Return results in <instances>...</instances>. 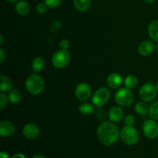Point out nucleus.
Wrapping results in <instances>:
<instances>
[{
	"label": "nucleus",
	"mask_w": 158,
	"mask_h": 158,
	"mask_svg": "<svg viewBox=\"0 0 158 158\" xmlns=\"http://www.w3.org/2000/svg\"><path fill=\"white\" fill-rule=\"evenodd\" d=\"M97 137L100 143L104 146L114 144L120 137V132L118 127L111 121H105L97 127Z\"/></svg>",
	"instance_id": "obj_1"
},
{
	"label": "nucleus",
	"mask_w": 158,
	"mask_h": 158,
	"mask_svg": "<svg viewBox=\"0 0 158 158\" xmlns=\"http://www.w3.org/2000/svg\"><path fill=\"white\" fill-rule=\"evenodd\" d=\"M26 89L32 95H39L44 90L45 83L43 79L39 74L32 73L28 77L25 83Z\"/></svg>",
	"instance_id": "obj_2"
},
{
	"label": "nucleus",
	"mask_w": 158,
	"mask_h": 158,
	"mask_svg": "<svg viewBox=\"0 0 158 158\" xmlns=\"http://www.w3.org/2000/svg\"><path fill=\"white\" fill-rule=\"evenodd\" d=\"M120 137L125 144L133 146L138 143L140 134H139L138 131L134 126L126 125L120 131Z\"/></svg>",
	"instance_id": "obj_3"
},
{
	"label": "nucleus",
	"mask_w": 158,
	"mask_h": 158,
	"mask_svg": "<svg viewBox=\"0 0 158 158\" xmlns=\"http://www.w3.org/2000/svg\"><path fill=\"white\" fill-rule=\"evenodd\" d=\"M114 100L116 103L120 106H130L132 104L134 101V93L131 91V89H128L127 87H121L117 89V92L114 95Z\"/></svg>",
	"instance_id": "obj_4"
},
{
	"label": "nucleus",
	"mask_w": 158,
	"mask_h": 158,
	"mask_svg": "<svg viewBox=\"0 0 158 158\" xmlns=\"http://www.w3.org/2000/svg\"><path fill=\"white\" fill-rule=\"evenodd\" d=\"M110 92L107 88L101 87L97 89L91 97V101L97 108H101L109 101Z\"/></svg>",
	"instance_id": "obj_5"
},
{
	"label": "nucleus",
	"mask_w": 158,
	"mask_h": 158,
	"mask_svg": "<svg viewBox=\"0 0 158 158\" xmlns=\"http://www.w3.org/2000/svg\"><path fill=\"white\" fill-rule=\"evenodd\" d=\"M157 92L158 90L156 87V85L152 83H146L142 85L141 87L140 88L139 96L142 101L149 103V102L153 101L156 98Z\"/></svg>",
	"instance_id": "obj_6"
},
{
	"label": "nucleus",
	"mask_w": 158,
	"mask_h": 158,
	"mask_svg": "<svg viewBox=\"0 0 158 158\" xmlns=\"http://www.w3.org/2000/svg\"><path fill=\"white\" fill-rule=\"evenodd\" d=\"M70 55L67 49H59L52 56V63L57 69L65 68L69 63Z\"/></svg>",
	"instance_id": "obj_7"
},
{
	"label": "nucleus",
	"mask_w": 158,
	"mask_h": 158,
	"mask_svg": "<svg viewBox=\"0 0 158 158\" xmlns=\"http://www.w3.org/2000/svg\"><path fill=\"white\" fill-rule=\"evenodd\" d=\"M143 134L148 139H156L158 137V123L157 120L150 119L143 122L142 125Z\"/></svg>",
	"instance_id": "obj_8"
},
{
	"label": "nucleus",
	"mask_w": 158,
	"mask_h": 158,
	"mask_svg": "<svg viewBox=\"0 0 158 158\" xmlns=\"http://www.w3.org/2000/svg\"><path fill=\"white\" fill-rule=\"evenodd\" d=\"M75 96L79 100L85 102L92 97V89L86 83H80L75 88Z\"/></svg>",
	"instance_id": "obj_9"
},
{
	"label": "nucleus",
	"mask_w": 158,
	"mask_h": 158,
	"mask_svg": "<svg viewBox=\"0 0 158 158\" xmlns=\"http://www.w3.org/2000/svg\"><path fill=\"white\" fill-rule=\"evenodd\" d=\"M23 134L26 139L35 140L40 136V129L37 124L34 123H29L23 128Z\"/></svg>",
	"instance_id": "obj_10"
},
{
	"label": "nucleus",
	"mask_w": 158,
	"mask_h": 158,
	"mask_svg": "<svg viewBox=\"0 0 158 158\" xmlns=\"http://www.w3.org/2000/svg\"><path fill=\"white\" fill-rule=\"evenodd\" d=\"M15 131V126L10 120H2L0 123V136L9 137L13 135Z\"/></svg>",
	"instance_id": "obj_11"
},
{
	"label": "nucleus",
	"mask_w": 158,
	"mask_h": 158,
	"mask_svg": "<svg viewBox=\"0 0 158 158\" xmlns=\"http://www.w3.org/2000/svg\"><path fill=\"white\" fill-rule=\"evenodd\" d=\"M154 45L153 40H143L139 44L138 52L142 56H148L154 51Z\"/></svg>",
	"instance_id": "obj_12"
},
{
	"label": "nucleus",
	"mask_w": 158,
	"mask_h": 158,
	"mask_svg": "<svg viewBox=\"0 0 158 158\" xmlns=\"http://www.w3.org/2000/svg\"><path fill=\"white\" fill-rule=\"evenodd\" d=\"M106 84L111 89H119L123 84V78L120 74L117 73H112L106 78Z\"/></svg>",
	"instance_id": "obj_13"
},
{
	"label": "nucleus",
	"mask_w": 158,
	"mask_h": 158,
	"mask_svg": "<svg viewBox=\"0 0 158 158\" xmlns=\"http://www.w3.org/2000/svg\"><path fill=\"white\" fill-rule=\"evenodd\" d=\"M123 116H124V112L120 106H114L110 108L108 112V117L110 120L114 123H120V121H122Z\"/></svg>",
	"instance_id": "obj_14"
},
{
	"label": "nucleus",
	"mask_w": 158,
	"mask_h": 158,
	"mask_svg": "<svg viewBox=\"0 0 158 158\" xmlns=\"http://www.w3.org/2000/svg\"><path fill=\"white\" fill-rule=\"evenodd\" d=\"M15 10L18 15L25 16V15L29 14V11H30V6L26 1L20 0V1H18L15 3Z\"/></svg>",
	"instance_id": "obj_15"
},
{
	"label": "nucleus",
	"mask_w": 158,
	"mask_h": 158,
	"mask_svg": "<svg viewBox=\"0 0 158 158\" xmlns=\"http://www.w3.org/2000/svg\"><path fill=\"white\" fill-rule=\"evenodd\" d=\"M12 89V82L5 75L0 76V90L3 93H8Z\"/></svg>",
	"instance_id": "obj_16"
},
{
	"label": "nucleus",
	"mask_w": 158,
	"mask_h": 158,
	"mask_svg": "<svg viewBox=\"0 0 158 158\" xmlns=\"http://www.w3.org/2000/svg\"><path fill=\"white\" fill-rule=\"evenodd\" d=\"M148 34L151 40L158 43V20L151 22L148 26Z\"/></svg>",
	"instance_id": "obj_17"
},
{
	"label": "nucleus",
	"mask_w": 158,
	"mask_h": 158,
	"mask_svg": "<svg viewBox=\"0 0 158 158\" xmlns=\"http://www.w3.org/2000/svg\"><path fill=\"white\" fill-rule=\"evenodd\" d=\"M31 66H32V70L35 73H38L42 72L45 67V61L42 57H35L33 59L31 63Z\"/></svg>",
	"instance_id": "obj_18"
},
{
	"label": "nucleus",
	"mask_w": 158,
	"mask_h": 158,
	"mask_svg": "<svg viewBox=\"0 0 158 158\" xmlns=\"http://www.w3.org/2000/svg\"><path fill=\"white\" fill-rule=\"evenodd\" d=\"M149 110L150 106H148L147 102L144 101L138 102V103H136V105L134 106V110H135V112L140 116L147 115V114L149 113Z\"/></svg>",
	"instance_id": "obj_19"
},
{
	"label": "nucleus",
	"mask_w": 158,
	"mask_h": 158,
	"mask_svg": "<svg viewBox=\"0 0 158 158\" xmlns=\"http://www.w3.org/2000/svg\"><path fill=\"white\" fill-rule=\"evenodd\" d=\"M73 4L78 11L86 12L90 7L91 0H73Z\"/></svg>",
	"instance_id": "obj_20"
},
{
	"label": "nucleus",
	"mask_w": 158,
	"mask_h": 158,
	"mask_svg": "<svg viewBox=\"0 0 158 158\" xmlns=\"http://www.w3.org/2000/svg\"><path fill=\"white\" fill-rule=\"evenodd\" d=\"M95 110V106L94 104H91L89 103H81L79 106V111L81 114L84 116H89L92 114Z\"/></svg>",
	"instance_id": "obj_21"
},
{
	"label": "nucleus",
	"mask_w": 158,
	"mask_h": 158,
	"mask_svg": "<svg viewBox=\"0 0 158 158\" xmlns=\"http://www.w3.org/2000/svg\"><path fill=\"white\" fill-rule=\"evenodd\" d=\"M123 84H124L125 87L130 89H133L138 84V79L136 76L131 74V75H128L125 77Z\"/></svg>",
	"instance_id": "obj_22"
},
{
	"label": "nucleus",
	"mask_w": 158,
	"mask_h": 158,
	"mask_svg": "<svg viewBox=\"0 0 158 158\" xmlns=\"http://www.w3.org/2000/svg\"><path fill=\"white\" fill-rule=\"evenodd\" d=\"M9 102L12 104H18L20 103L22 100V94L18 89H12L9 92Z\"/></svg>",
	"instance_id": "obj_23"
},
{
	"label": "nucleus",
	"mask_w": 158,
	"mask_h": 158,
	"mask_svg": "<svg viewBox=\"0 0 158 158\" xmlns=\"http://www.w3.org/2000/svg\"><path fill=\"white\" fill-rule=\"evenodd\" d=\"M148 114H149L150 117H151V119L158 120V100L154 102V103L150 106V110Z\"/></svg>",
	"instance_id": "obj_24"
},
{
	"label": "nucleus",
	"mask_w": 158,
	"mask_h": 158,
	"mask_svg": "<svg viewBox=\"0 0 158 158\" xmlns=\"http://www.w3.org/2000/svg\"><path fill=\"white\" fill-rule=\"evenodd\" d=\"M9 101V97H8V95H6V93H0V110H2L7 106Z\"/></svg>",
	"instance_id": "obj_25"
},
{
	"label": "nucleus",
	"mask_w": 158,
	"mask_h": 158,
	"mask_svg": "<svg viewBox=\"0 0 158 158\" xmlns=\"http://www.w3.org/2000/svg\"><path fill=\"white\" fill-rule=\"evenodd\" d=\"M63 0H44V2L46 3L48 8L50 9H56L59 7L61 5Z\"/></svg>",
	"instance_id": "obj_26"
},
{
	"label": "nucleus",
	"mask_w": 158,
	"mask_h": 158,
	"mask_svg": "<svg viewBox=\"0 0 158 158\" xmlns=\"http://www.w3.org/2000/svg\"><path fill=\"white\" fill-rule=\"evenodd\" d=\"M47 9L48 6H46V3L43 2H39L38 4L36 5V6H35V10H36V12L40 14L45 13V12L47 11Z\"/></svg>",
	"instance_id": "obj_27"
},
{
	"label": "nucleus",
	"mask_w": 158,
	"mask_h": 158,
	"mask_svg": "<svg viewBox=\"0 0 158 158\" xmlns=\"http://www.w3.org/2000/svg\"><path fill=\"white\" fill-rule=\"evenodd\" d=\"M60 27H61V23H60V21L56 20V21H53L52 23H51V24L49 25V29L51 32H55L56 31H58Z\"/></svg>",
	"instance_id": "obj_28"
},
{
	"label": "nucleus",
	"mask_w": 158,
	"mask_h": 158,
	"mask_svg": "<svg viewBox=\"0 0 158 158\" xmlns=\"http://www.w3.org/2000/svg\"><path fill=\"white\" fill-rule=\"evenodd\" d=\"M136 119L134 117V115L132 114H128L126 117H124V122L125 124L128 125V126H134V124L135 123Z\"/></svg>",
	"instance_id": "obj_29"
},
{
	"label": "nucleus",
	"mask_w": 158,
	"mask_h": 158,
	"mask_svg": "<svg viewBox=\"0 0 158 158\" xmlns=\"http://www.w3.org/2000/svg\"><path fill=\"white\" fill-rule=\"evenodd\" d=\"M59 46L62 49H67L69 46V41L67 40H66V39H63V40H60V43H59Z\"/></svg>",
	"instance_id": "obj_30"
},
{
	"label": "nucleus",
	"mask_w": 158,
	"mask_h": 158,
	"mask_svg": "<svg viewBox=\"0 0 158 158\" xmlns=\"http://www.w3.org/2000/svg\"><path fill=\"white\" fill-rule=\"evenodd\" d=\"M5 58H6V52L2 48H0V63H2L4 62Z\"/></svg>",
	"instance_id": "obj_31"
},
{
	"label": "nucleus",
	"mask_w": 158,
	"mask_h": 158,
	"mask_svg": "<svg viewBox=\"0 0 158 158\" xmlns=\"http://www.w3.org/2000/svg\"><path fill=\"white\" fill-rule=\"evenodd\" d=\"M10 158H26V156H25L23 154H22V153H17V154H14V155Z\"/></svg>",
	"instance_id": "obj_32"
},
{
	"label": "nucleus",
	"mask_w": 158,
	"mask_h": 158,
	"mask_svg": "<svg viewBox=\"0 0 158 158\" xmlns=\"http://www.w3.org/2000/svg\"><path fill=\"white\" fill-rule=\"evenodd\" d=\"M0 158H10V157H9V154L7 152H6V151H2L0 153Z\"/></svg>",
	"instance_id": "obj_33"
},
{
	"label": "nucleus",
	"mask_w": 158,
	"mask_h": 158,
	"mask_svg": "<svg viewBox=\"0 0 158 158\" xmlns=\"http://www.w3.org/2000/svg\"><path fill=\"white\" fill-rule=\"evenodd\" d=\"M143 1H144L147 4H153L155 0H143Z\"/></svg>",
	"instance_id": "obj_34"
},
{
	"label": "nucleus",
	"mask_w": 158,
	"mask_h": 158,
	"mask_svg": "<svg viewBox=\"0 0 158 158\" xmlns=\"http://www.w3.org/2000/svg\"><path fill=\"white\" fill-rule=\"evenodd\" d=\"M32 158H46L45 156L41 155V154H38V155H35L34 157H32Z\"/></svg>",
	"instance_id": "obj_35"
},
{
	"label": "nucleus",
	"mask_w": 158,
	"mask_h": 158,
	"mask_svg": "<svg viewBox=\"0 0 158 158\" xmlns=\"http://www.w3.org/2000/svg\"><path fill=\"white\" fill-rule=\"evenodd\" d=\"M154 50H155V52L158 54V43H156L155 47H154Z\"/></svg>",
	"instance_id": "obj_36"
},
{
	"label": "nucleus",
	"mask_w": 158,
	"mask_h": 158,
	"mask_svg": "<svg viewBox=\"0 0 158 158\" xmlns=\"http://www.w3.org/2000/svg\"><path fill=\"white\" fill-rule=\"evenodd\" d=\"M3 43V35H0V45H2Z\"/></svg>",
	"instance_id": "obj_37"
},
{
	"label": "nucleus",
	"mask_w": 158,
	"mask_h": 158,
	"mask_svg": "<svg viewBox=\"0 0 158 158\" xmlns=\"http://www.w3.org/2000/svg\"><path fill=\"white\" fill-rule=\"evenodd\" d=\"M6 1L9 2L13 3V2H18L19 0H6Z\"/></svg>",
	"instance_id": "obj_38"
},
{
	"label": "nucleus",
	"mask_w": 158,
	"mask_h": 158,
	"mask_svg": "<svg viewBox=\"0 0 158 158\" xmlns=\"http://www.w3.org/2000/svg\"><path fill=\"white\" fill-rule=\"evenodd\" d=\"M156 87H157V90H158V80H157V83H156Z\"/></svg>",
	"instance_id": "obj_39"
}]
</instances>
